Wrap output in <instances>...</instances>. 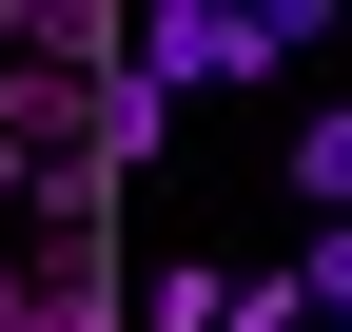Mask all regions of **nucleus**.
I'll return each instance as SVG.
<instances>
[{"label": "nucleus", "instance_id": "1", "mask_svg": "<svg viewBox=\"0 0 352 332\" xmlns=\"http://www.w3.org/2000/svg\"><path fill=\"white\" fill-rule=\"evenodd\" d=\"M333 39V0H138V98H235V78H294Z\"/></svg>", "mask_w": 352, "mask_h": 332}, {"label": "nucleus", "instance_id": "2", "mask_svg": "<svg viewBox=\"0 0 352 332\" xmlns=\"http://www.w3.org/2000/svg\"><path fill=\"white\" fill-rule=\"evenodd\" d=\"M138 332H235V274H215V254H157L138 274Z\"/></svg>", "mask_w": 352, "mask_h": 332}, {"label": "nucleus", "instance_id": "3", "mask_svg": "<svg viewBox=\"0 0 352 332\" xmlns=\"http://www.w3.org/2000/svg\"><path fill=\"white\" fill-rule=\"evenodd\" d=\"M294 215H352V98L294 117Z\"/></svg>", "mask_w": 352, "mask_h": 332}, {"label": "nucleus", "instance_id": "4", "mask_svg": "<svg viewBox=\"0 0 352 332\" xmlns=\"http://www.w3.org/2000/svg\"><path fill=\"white\" fill-rule=\"evenodd\" d=\"M235 332H314V294L294 274H235Z\"/></svg>", "mask_w": 352, "mask_h": 332}, {"label": "nucleus", "instance_id": "5", "mask_svg": "<svg viewBox=\"0 0 352 332\" xmlns=\"http://www.w3.org/2000/svg\"><path fill=\"white\" fill-rule=\"evenodd\" d=\"M20 176H39V156H0V215H20Z\"/></svg>", "mask_w": 352, "mask_h": 332}]
</instances>
